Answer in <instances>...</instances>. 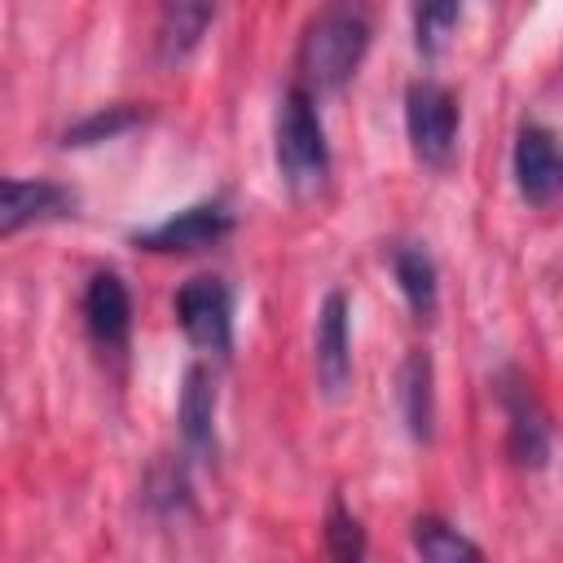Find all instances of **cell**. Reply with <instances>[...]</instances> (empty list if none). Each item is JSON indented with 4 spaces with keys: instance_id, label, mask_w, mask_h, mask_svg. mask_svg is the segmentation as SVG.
I'll return each instance as SVG.
<instances>
[{
    "instance_id": "obj_1",
    "label": "cell",
    "mask_w": 563,
    "mask_h": 563,
    "mask_svg": "<svg viewBox=\"0 0 563 563\" xmlns=\"http://www.w3.org/2000/svg\"><path fill=\"white\" fill-rule=\"evenodd\" d=\"M374 40V26L365 9L356 4H325L303 22L299 48H295V70L303 92H339L365 62Z\"/></svg>"
},
{
    "instance_id": "obj_2",
    "label": "cell",
    "mask_w": 563,
    "mask_h": 563,
    "mask_svg": "<svg viewBox=\"0 0 563 563\" xmlns=\"http://www.w3.org/2000/svg\"><path fill=\"white\" fill-rule=\"evenodd\" d=\"M273 158L277 176L295 198L321 194L330 180V141L325 123L317 110V97L303 92L299 84L282 92L277 114H273Z\"/></svg>"
},
{
    "instance_id": "obj_3",
    "label": "cell",
    "mask_w": 563,
    "mask_h": 563,
    "mask_svg": "<svg viewBox=\"0 0 563 563\" xmlns=\"http://www.w3.org/2000/svg\"><path fill=\"white\" fill-rule=\"evenodd\" d=\"M462 106L440 79H413L405 88V136L422 167H449L457 150Z\"/></svg>"
},
{
    "instance_id": "obj_4",
    "label": "cell",
    "mask_w": 563,
    "mask_h": 563,
    "mask_svg": "<svg viewBox=\"0 0 563 563\" xmlns=\"http://www.w3.org/2000/svg\"><path fill=\"white\" fill-rule=\"evenodd\" d=\"M176 325L198 352L229 356L233 352V290L216 273H198L176 290Z\"/></svg>"
},
{
    "instance_id": "obj_5",
    "label": "cell",
    "mask_w": 563,
    "mask_h": 563,
    "mask_svg": "<svg viewBox=\"0 0 563 563\" xmlns=\"http://www.w3.org/2000/svg\"><path fill=\"white\" fill-rule=\"evenodd\" d=\"M497 387V400H501V413H506V453L515 466L523 471H541L550 462V418L532 391V383L519 374V369H501L493 378Z\"/></svg>"
},
{
    "instance_id": "obj_6",
    "label": "cell",
    "mask_w": 563,
    "mask_h": 563,
    "mask_svg": "<svg viewBox=\"0 0 563 563\" xmlns=\"http://www.w3.org/2000/svg\"><path fill=\"white\" fill-rule=\"evenodd\" d=\"M233 233V211L224 198H202L150 229L132 233V246L154 251V255H189V251H207L216 242H224Z\"/></svg>"
},
{
    "instance_id": "obj_7",
    "label": "cell",
    "mask_w": 563,
    "mask_h": 563,
    "mask_svg": "<svg viewBox=\"0 0 563 563\" xmlns=\"http://www.w3.org/2000/svg\"><path fill=\"white\" fill-rule=\"evenodd\" d=\"M510 172L528 207H550L554 198H563V132L545 123H523L515 132Z\"/></svg>"
},
{
    "instance_id": "obj_8",
    "label": "cell",
    "mask_w": 563,
    "mask_h": 563,
    "mask_svg": "<svg viewBox=\"0 0 563 563\" xmlns=\"http://www.w3.org/2000/svg\"><path fill=\"white\" fill-rule=\"evenodd\" d=\"M352 303L343 290H330L317 308V325H312V365H317V387L339 400L352 387V330H347Z\"/></svg>"
},
{
    "instance_id": "obj_9",
    "label": "cell",
    "mask_w": 563,
    "mask_h": 563,
    "mask_svg": "<svg viewBox=\"0 0 563 563\" xmlns=\"http://www.w3.org/2000/svg\"><path fill=\"white\" fill-rule=\"evenodd\" d=\"M84 325L101 352H123L132 339V295L128 282L110 268L92 273L84 286Z\"/></svg>"
},
{
    "instance_id": "obj_10",
    "label": "cell",
    "mask_w": 563,
    "mask_h": 563,
    "mask_svg": "<svg viewBox=\"0 0 563 563\" xmlns=\"http://www.w3.org/2000/svg\"><path fill=\"white\" fill-rule=\"evenodd\" d=\"M75 207H79V198H75L66 185H57V180L4 176V185H0V233L13 238V233L26 229V224L75 216Z\"/></svg>"
},
{
    "instance_id": "obj_11",
    "label": "cell",
    "mask_w": 563,
    "mask_h": 563,
    "mask_svg": "<svg viewBox=\"0 0 563 563\" xmlns=\"http://www.w3.org/2000/svg\"><path fill=\"white\" fill-rule=\"evenodd\" d=\"M396 405L400 422L413 444H431L435 435V365L427 347H409L396 374Z\"/></svg>"
},
{
    "instance_id": "obj_12",
    "label": "cell",
    "mask_w": 563,
    "mask_h": 563,
    "mask_svg": "<svg viewBox=\"0 0 563 563\" xmlns=\"http://www.w3.org/2000/svg\"><path fill=\"white\" fill-rule=\"evenodd\" d=\"M176 422L185 435V449L198 457H216V374L211 365L194 361L180 378V400H176Z\"/></svg>"
},
{
    "instance_id": "obj_13",
    "label": "cell",
    "mask_w": 563,
    "mask_h": 563,
    "mask_svg": "<svg viewBox=\"0 0 563 563\" xmlns=\"http://www.w3.org/2000/svg\"><path fill=\"white\" fill-rule=\"evenodd\" d=\"M387 260H391V277L400 286L413 321H431L435 308H440V268H435L427 242H413V238L391 242Z\"/></svg>"
},
{
    "instance_id": "obj_14",
    "label": "cell",
    "mask_w": 563,
    "mask_h": 563,
    "mask_svg": "<svg viewBox=\"0 0 563 563\" xmlns=\"http://www.w3.org/2000/svg\"><path fill=\"white\" fill-rule=\"evenodd\" d=\"M216 22V4H194V0H176L158 9V26H154V48L163 66H180L207 35V26Z\"/></svg>"
},
{
    "instance_id": "obj_15",
    "label": "cell",
    "mask_w": 563,
    "mask_h": 563,
    "mask_svg": "<svg viewBox=\"0 0 563 563\" xmlns=\"http://www.w3.org/2000/svg\"><path fill=\"white\" fill-rule=\"evenodd\" d=\"M409 541L422 563H488L484 550L440 515H418L409 523Z\"/></svg>"
},
{
    "instance_id": "obj_16",
    "label": "cell",
    "mask_w": 563,
    "mask_h": 563,
    "mask_svg": "<svg viewBox=\"0 0 563 563\" xmlns=\"http://www.w3.org/2000/svg\"><path fill=\"white\" fill-rule=\"evenodd\" d=\"M145 119H150V110H145V106H136V101H114V106H101V110L84 114L79 123H70V128L62 132V145H66V150L101 145V141H114V136H123V132L141 128Z\"/></svg>"
},
{
    "instance_id": "obj_17",
    "label": "cell",
    "mask_w": 563,
    "mask_h": 563,
    "mask_svg": "<svg viewBox=\"0 0 563 563\" xmlns=\"http://www.w3.org/2000/svg\"><path fill=\"white\" fill-rule=\"evenodd\" d=\"M325 550H330V563H369L365 528L343 506V497H330V506H325Z\"/></svg>"
},
{
    "instance_id": "obj_18",
    "label": "cell",
    "mask_w": 563,
    "mask_h": 563,
    "mask_svg": "<svg viewBox=\"0 0 563 563\" xmlns=\"http://www.w3.org/2000/svg\"><path fill=\"white\" fill-rule=\"evenodd\" d=\"M413 48L422 57H440L449 31L462 22V4L457 0H431V4H413Z\"/></svg>"
},
{
    "instance_id": "obj_19",
    "label": "cell",
    "mask_w": 563,
    "mask_h": 563,
    "mask_svg": "<svg viewBox=\"0 0 563 563\" xmlns=\"http://www.w3.org/2000/svg\"><path fill=\"white\" fill-rule=\"evenodd\" d=\"M145 501L163 515L172 510H185L189 506V475L180 462H154L150 475H145Z\"/></svg>"
}]
</instances>
